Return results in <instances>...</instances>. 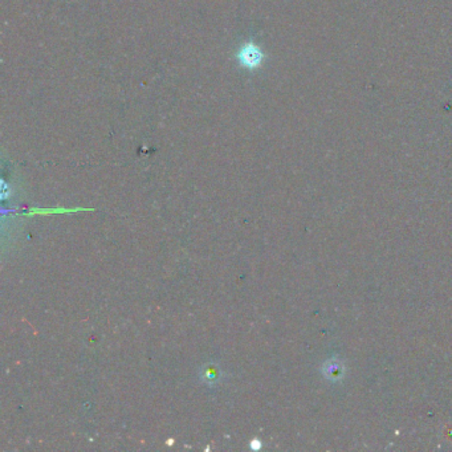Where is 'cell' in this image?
Returning <instances> with one entry per match:
<instances>
[{
    "mask_svg": "<svg viewBox=\"0 0 452 452\" xmlns=\"http://www.w3.org/2000/svg\"><path fill=\"white\" fill-rule=\"evenodd\" d=\"M240 57L241 61H243V64H245L247 67H256L260 61H261L263 55H261V52L259 51L257 47L250 44L244 47L240 53Z\"/></svg>",
    "mask_w": 452,
    "mask_h": 452,
    "instance_id": "6da1fadb",
    "label": "cell"
},
{
    "mask_svg": "<svg viewBox=\"0 0 452 452\" xmlns=\"http://www.w3.org/2000/svg\"><path fill=\"white\" fill-rule=\"evenodd\" d=\"M200 378L204 383L207 385L212 386L218 383L219 381L221 379V374H220V370L219 367H216L215 365H210V366H204L203 370L200 372Z\"/></svg>",
    "mask_w": 452,
    "mask_h": 452,
    "instance_id": "7a4b0ae2",
    "label": "cell"
},
{
    "mask_svg": "<svg viewBox=\"0 0 452 452\" xmlns=\"http://www.w3.org/2000/svg\"><path fill=\"white\" fill-rule=\"evenodd\" d=\"M260 447H261V443H260L259 440H252V442H251V448L252 449H259Z\"/></svg>",
    "mask_w": 452,
    "mask_h": 452,
    "instance_id": "3957f363",
    "label": "cell"
}]
</instances>
